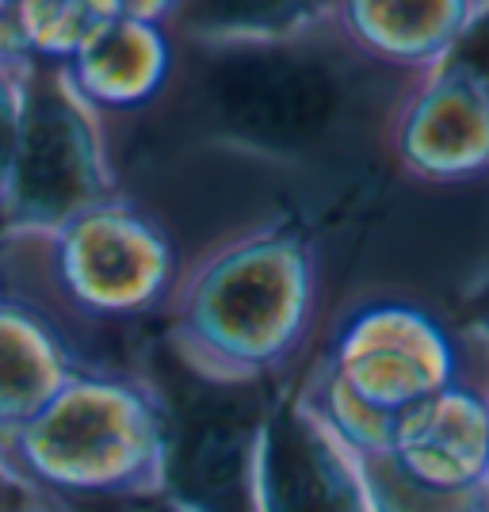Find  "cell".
Instances as JSON below:
<instances>
[{
	"instance_id": "5b68a950",
	"label": "cell",
	"mask_w": 489,
	"mask_h": 512,
	"mask_svg": "<svg viewBox=\"0 0 489 512\" xmlns=\"http://www.w3.org/2000/svg\"><path fill=\"white\" fill-rule=\"evenodd\" d=\"M73 165H69V134L58 115H39L31 157H27V195L39 203H58L73 192Z\"/></svg>"
},
{
	"instance_id": "3957f363",
	"label": "cell",
	"mask_w": 489,
	"mask_h": 512,
	"mask_svg": "<svg viewBox=\"0 0 489 512\" xmlns=\"http://www.w3.org/2000/svg\"><path fill=\"white\" fill-rule=\"evenodd\" d=\"M421 157L440 169H470L489 157V100L455 85L428 104L421 119Z\"/></svg>"
},
{
	"instance_id": "6da1fadb",
	"label": "cell",
	"mask_w": 489,
	"mask_h": 512,
	"mask_svg": "<svg viewBox=\"0 0 489 512\" xmlns=\"http://www.w3.org/2000/svg\"><path fill=\"white\" fill-rule=\"evenodd\" d=\"M214 100L237 130L268 142H295L325 123L333 85L306 62L241 58L218 73Z\"/></svg>"
},
{
	"instance_id": "52a82bcc",
	"label": "cell",
	"mask_w": 489,
	"mask_h": 512,
	"mask_svg": "<svg viewBox=\"0 0 489 512\" xmlns=\"http://www.w3.org/2000/svg\"><path fill=\"white\" fill-rule=\"evenodd\" d=\"M478 314H482V321H486V325H489V295H486V299H482V302H478Z\"/></svg>"
},
{
	"instance_id": "8992f818",
	"label": "cell",
	"mask_w": 489,
	"mask_h": 512,
	"mask_svg": "<svg viewBox=\"0 0 489 512\" xmlns=\"http://www.w3.org/2000/svg\"><path fill=\"white\" fill-rule=\"evenodd\" d=\"M451 77H455V85L474 88L478 96L489 100V20L474 23L463 35L455 62H451Z\"/></svg>"
},
{
	"instance_id": "277c9868",
	"label": "cell",
	"mask_w": 489,
	"mask_h": 512,
	"mask_svg": "<svg viewBox=\"0 0 489 512\" xmlns=\"http://www.w3.org/2000/svg\"><path fill=\"white\" fill-rule=\"evenodd\" d=\"M241 463V417L230 406H214L188 425L184 474L199 493H222L234 486Z\"/></svg>"
},
{
	"instance_id": "7a4b0ae2",
	"label": "cell",
	"mask_w": 489,
	"mask_h": 512,
	"mask_svg": "<svg viewBox=\"0 0 489 512\" xmlns=\"http://www.w3.org/2000/svg\"><path fill=\"white\" fill-rule=\"evenodd\" d=\"M409 463L432 486H467L489 459L486 413L463 394L428 402L405 432Z\"/></svg>"
}]
</instances>
